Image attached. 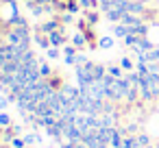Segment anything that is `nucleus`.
<instances>
[{"label": "nucleus", "mask_w": 159, "mask_h": 148, "mask_svg": "<svg viewBox=\"0 0 159 148\" xmlns=\"http://www.w3.org/2000/svg\"><path fill=\"white\" fill-rule=\"evenodd\" d=\"M107 76H111V78H124L122 65H109L107 68Z\"/></svg>", "instance_id": "1"}, {"label": "nucleus", "mask_w": 159, "mask_h": 148, "mask_svg": "<svg viewBox=\"0 0 159 148\" xmlns=\"http://www.w3.org/2000/svg\"><path fill=\"white\" fill-rule=\"evenodd\" d=\"M83 18L94 26V24H98V20H100V11H83Z\"/></svg>", "instance_id": "2"}, {"label": "nucleus", "mask_w": 159, "mask_h": 148, "mask_svg": "<svg viewBox=\"0 0 159 148\" xmlns=\"http://www.w3.org/2000/svg\"><path fill=\"white\" fill-rule=\"evenodd\" d=\"M113 35L120 37V39H124V37L129 35V26H124V24H113Z\"/></svg>", "instance_id": "3"}, {"label": "nucleus", "mask_w": 159, "mask_h": 148, "mask_svg": "<svg viewBox=\"0 0 159 148\" xmlns=\"http://www.w3.org/2000/svg\"><path fill=\"white\" fill-rule=\"evenodd\" d=\"M122 148H139V144H137V137H133V135H126V137H124V141H122Z\"/></svg>", "instance_id": "4"}, {"label": "nucleus", "mask_w": 159, "mask_h": 148, "mask_svg": "<svg viewBox=\"0 0 159 148\" xmlns=\"http://www.w3.org/2000/svg\"><path fill=\"white\" fill-rule=\"evenodd\" d=\"M120 65H122V70H126V72H133V61L129 59V57H122V61H120Z\"/></svg>", "instance_id": "5"}, {"label": "nucleus", "mask_w": 159, "mask_h": 148, "mask_svg": "<svg viewBox=\"0 0 159 148\" xmlns=\"http://www.w3.org/2000/svg\"><path fill=\"white\" fill-rule=\"evenodd\" d=\"M137 144H139V148H148L150 146V137L142 133V135H137Z\"/></svg>", "instance_id": "6"}, {"label": "nucleus", "mask_w": 159, "mask_h": 148, "mask_svg": "<svg viewBox=\"0 0 159 148\" xmlns=\"http://www.w3.org/2000/svg\"><path fill=\"white\" fill-rule=\"evenodd\" d=\"M98 46H100V48H111V46H113V37H100Z\"/></svg>", "instance_id": "7"}, {"label": "nucleus", "mask_w": 159, "mask_h": 148, "mask_svg": "<svg viewBox=\"0 0 159 148\" xmlns=\"http://www.w3.org/2000/svg\"><path fill=\"white\" fill-rule=\"evenodd\" d=\"M7 126H11V118L7 113H0V128H7Z\"/></svg>", "instance_id": "8"}, {"label": "nucleus", "mask_w": 159, "mask_h": 148, "mask_svg": "<svg viewBox=\"0 0 159 148\" xmlns=\"http://www.w3.org/2000/svg\"><path fill=\"white\" fill-rule=\"evenodd\" d=\"M26 146V141L22 139V137H16L13 141H11V148H24Z\"/></svg>", "instance_id": "9"}, {"label": "nucleus", "mask_w": 159, "mask_h": 148, "mask_svg": "<svg viewBox=\"0 0 159 148\" xmlns=\"http://www.w3.org/2000/svg\"><path fill=\"white\" fill-rule=\"evenodd\" d=\"M24 141H26V144H39V137L29 133V135H24Z\"/></svg>", "instance_id": "10"}, {"label": "nucleus", "mask_w": 159, "mask_h": 148, "mask_svg": "<svg viewBox=\"0 0 159 148\" xmlns=\"http://www.w3.org/2000/svg\"><path fill=\"white\" fill-rule=\"evenodd\" d=\"M57 57H59V48L50 46V48H48V59H57Z\"/></svg>", "instance_id": "11"}, {"label": "nucleus", "mask_w": 159, "mask_h": 148, "mask_svg": "<svg viewBox=\"0 0 159 148\" xmlns=\"http://www.w3.org/2000/svg\"><path fill=\"white\" fill-rule=\"evenodd\" d=\"M7 102H9V98H0V111L7 107Z\"/></svg>", "instance_id": "12"}, {"label": "nucleus", "mask_w": 159, "mask_h": 148, "mask_svg": "<svg viewBox=\"0 0 159 148\" xmlns=\"http://www.w3.org/2000/svg\"><path fill=\"white\" fill-rule=\"evenodd\" d=\"M157 148H159V141H157Z\"/></svg>", "instance_id": "13"}]
</instances>
